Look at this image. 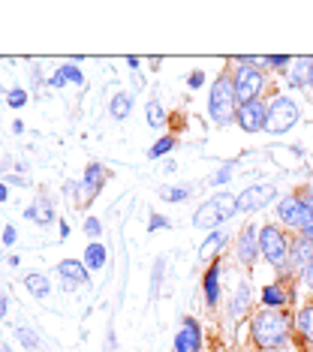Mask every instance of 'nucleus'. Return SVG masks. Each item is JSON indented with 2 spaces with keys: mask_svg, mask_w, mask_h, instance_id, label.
I'll list each match as a JSON object with an SVG mask.
<instances>
[{
  "mask_svg": "<svg viewBox=\"0 0 313 352\" xmlns=\"http://www.w3.org/2000/svg\"><path fill=\"white\" fill-rule=\"evenodd\" d=\"M85 232H87L91 238H100V232H102L100 220H96V217H87V220H85Z\"/></svg>",
  "mask_w": 313,
  "mask_h": 352,
  "instance_id": "obj_31",
  "label": "nucleus"
},
{
  "mask_svg": "<svg viewBox=\"0 0 313 352\" xmlns=\"http://www.w3.org/2000/svg\"><path fill=\"white\" fill-rule=\"evenodd\" d=\"M61 73L63 78H69V82H76V85H85V76H82V69H76L72 63H67V67H61Z\"/></svg>",
  "mask_w": 313,
  "mask_h": 352,
  "instance_id": "obj_28",
  "label": "nucleus"
},
{
  "mask_svg": "<svg viewBox=\"0 0 313 352\" xmlns=\"http://www.w3.org/2000/svg\"><path fill=\"white\" fill-rule=\"evenodd\" d=\"M24 102H28V97H24V91H12V94H10V106H12V109L24 106Z\"/></svg>",
  "mask_w": 313,
  "mask_h": 352,
  "instance_id": "obj_33",
  "label": "nucleus"
},
{
  "mask_svg": "<svg viewBox=\"0 0 313 352\" xmlns=\"http://www.w3.org/2000/svg\"><path fill=\"white\" fill-rule=\"evenodd\" d=\"M15 238H19L15 226H6V229H3V244H10V247H12V244H15Z\"/></svg>",
  "mask_w": 313,
  "mask_h": 352,
  "instance_id": "obj_36",
  "label": "nucleus"
},
{
  "mask_svg": "<svg viewBox=\"0 0 313 352\" xmlns=\"http://www.w3.org/2000/svg\"><path fill=\"white\" fill-rule=\"evenodd\" d=\"M304 190H307V193H299V196H301L307 205H313V190H310V187H304Z\"/></svg>",
  "mask_w": 313,
  "mask_h": 352,
  "instance_id": "obj_39",
  "label": "nucleus"
},
{
  "mask_svg": "<svg viewBox=\"0 0 313 352\" xmlns=\"http://www.w3.org/2000/svg\"><path fill=\"white\" fill-rule=\"evenodd\" d=\"M277 214H280V223L289 229H310L313 226V205H307L299 193H292V196H283L277 202Z\"/></svg>",
  "mask_w": 313,
  "mask_h": 352,
  "instance_id": "obj_6",
  "label": "nucleus"
},
{
  "mask_svg": "<svg viewBox=\"0 0 313 352\" xmlns=\"http://www.w3.org/2000/svg\"><path fill=\"white\" fill-rule=\"evenodd\" d=\"M292 301V289L286 283H271L262 289V304L265 307H283V304Z\"/></svg>",
  "mask_w": 313,
  "mask_h": 352,
  "instance_id": "obj_16",
  "label": "nucleus"
},
{
  "mask_svg": "<svg viewBox=\"0 0 313 352\" xmlns=\"http://www.w3.org/2000/svg\"><path fill=\"white\" fill-rule=\"evenodd\" d=\"M166 226H169V220H166V217H157V214H154V217H151V223H148L151 232H154V229H166Z\"/></svg>",
  "mask_w": 313,
  "mask_h": 352,
  "instance_id": "obj_37",
  "label": "nucleus"
},
{
  "mask_svg": "<svg viewBox=\"0 0 313 352\" xmlns=\"http://www.w3.org/2000/svg\"><path fill=\"white\" fill-rule=\"evenodd\" d=\"M15 338H19V340H21V343H24V346H28V349H36V346H39V340H36L34 334L28 331V328H19V331H15Z\"/></svg>",
  "mask_w": 313,
  "mask_h": 352,
  "instance_id": "obj_29",
  "label": "nucleus"
},
{
  "mask_svg": "<svg viewBox=\"0 0 313 352\" xmlns=\"http://www.w3.org/2000/svg\"><path fill=\"white\" fill-rule=\"evenodd\" d=\"M226 238H229V235H223V232H211V235H208V241L199 247V256H202V259H208V256H211L214 250H220V247L226 244Z\"/></svg>",
  "mask_w": 313,
  "mask_h": 352,
  "instance_id": "obj_23",
  "label": "nucleus"
},
{
  "mask_svg": "<svg viewBox=\"0 0 313 352\" xmlns=\"http://www.w3.org/2000/svg\"><path fill=\"white\" fill-rule=\"evenodd\" d=\"M232 85H235L238 106H247V102L259 100L265 76H262V69H256V63L250 58H241L238 67H235V73H232Z\"/></svg>",
  "mask_w": 313,
  "mask_h": 352,
  "instance_id": "obj_3",
  "label": "nucleus"
},
{
  "mask_svg": "<svg viewBox=\"0 0 313 352\" xmlns=\"http://www.w3.org/2000/svg\"><path fill=\"white\" fill-rule=\"evenodd\" d=\"M163 262L166 259H157V265H154V277H151V286H154V289H151V295H157V289H160V280H163Z\"/></svg>",
  "mask_w": 313,
  "mask_h": 352,
  "instance_id": "obj_30",
  "label": "nucleus"
},
{
  "mask_svg": "<svg viewBox=\"0 0 313 352\" xmlns=\"http://www.w3.org/2000/svg\"><path fill=\"white\" fill-rule=\"evenodd\" d=\"M3 316H6V295L0 292V319H3Z\"/></svg>",
  "mask_w": 313,
  "mask_h": 352,
  "instance_id": "obj_40",
  "label": "nucleus"
},
{
  "mask_svg": "<svg viewBox=\"0 0 313 352\" xmlns=\"http://www.w3.org/2000/svg\"><path fill=\"white\" fill-rule=\"evenodd\" d=\"M265 63H268V67H289V63H292V60H289V58H283V54H280V58H265Z\"/></svg>",
  "mask_w": 313,
  "mask_h": 352,
  "instance_id": "obj_35",
  "label": "nucleus"
},
{
  "mask_svg": "<svg viewBox=\"0 0 313 352\" xmlns=\"http://www.w3.org/2000/svg\"><path fill=\"white\" fill-rule=\"evenodd\" d=\"M301 277H304V283H307V286H310V289H313V262H310V265H307V268H304V271H301Z\"/></svg>",
  "mask_w": 313,
  "mask_h": 352,
  "instance_id": "obj_38",
  "label": "nucleus"
},
{
  "mask_svg": "<svg viewBox=\"0 0 313 352\" xmlns=\"http://www.w3.org/2000/svg\"><path fill=\"white\" fill-rule=\"evenodd\" d=\"M295 331H299V340L304 346L313 349V298L301 304V310L295 314Z\"/></svg>",
  "mask_w": 313,
  "mask_h": 352,
  "instance_id": "obj_14",
  "label": "nucleus"
},
{
  "mask_svg": "<svg viewBox=\"0 0 313 352\" xmlns=\"http://www.w3.org/2000/svg\"><path fill=\"white\" fill-rule=\"evenodd\" d=\"M63 82H67V78H63V73H61V69H58V73H54V76H52V85H63Z\"/></svg>",
  "mask_w": 313,
  "mask_h": 352,
  "instance_id": "obj_41",
  "label": "nucleus"
},
{
  "mask_svg": "<svg viewBox=\"0 0 313 352\" xmlns=\"http://www.w3.org/2000/svg\"><path fill=\"white\" fill-rule=\"evenodd\" d=\"M265 118H268V109H265V102L262 100H253V102H247V106H238L235 121H238V126L244 133H259V130H265Z\"/></svg>",
  "mask_w": 313,
  "mask_h": 352,
  "instance_id": "obj_10",
  "label": "nucleus"
},
{
  "mask_svg": "<svg viewBox=\"0 0 313 352\" xmlns=\"http://www.w3.org/2000/svg\"><path fill=\"white\" fill-rule=\"evenodd\" d=\"M3 199H6V187H3V184H0V202H3Z\"/></svg>",
  "mask_w": 313,
  "mask_h": 352,
  "instance_id": "obj_43",
  "label": "nucleus"
},
{
  "mask_svg": "<svg viewBox=\"0 0 313 352\" xmlns=\"http://www.w3.org/2000/svg\"><path fill=\"white\" fill-rule=\"evenodd\" d=\"M310 262H313V241L299 235L292 244H289V265H292L295 271H304Z\"/></svg>",
  "mask_w": 313,
  "mask_h": 352,
  "instance_id": "obj_13",
  "label": "nucleus"
},
{
  "mask_svg": "<svg viewBox=\"0 0 313 352\" xmlns=\"http://www.w3.org/2000/svg\"><path fill=\"white\" fill-rule=\"evenodd\" d=\"M301 111L299 106H295V100L289 97H277L274 102L268 106V118H265V130H268L271 135H280L286 130H292L295 124H299Z\"/></svg>",
  "mask_w": 313,
  "mask_h": 352,
  "instance_id": "obj_7",
  "label": "nucleus"
},
{
  "mask_svg": "<svg viewBox=\"0 0 313 352\" xmlns=\"http://www.w3.org/2000/svg\"><path fill=\"white\" fill-rule=\"evenodd\" d=\"M58 274L67 277V289H76V286H91V274H87V268L82 262L76 259H63L58 265Z\"/></svg>",
  "mask_w": 313,
  "mask_h": 352,
  "instance_id": "obj_12",
  "label": "nucleus"
},
{
  "mask_svg": "<svg viewBox=\"0 0 313 352\" xmlns=\"http://www.w3.org/2000/svg\"><path fill=\"white\" fill-rule=\"evenodd\" d=\"M202 289H205V301L214 307V304L220 301V259H214L211 265H208L205 277H202Z\"/></svg>",
  "mask_w": 313,
  "mask_h": 352,
  "instance_id": "obj_15",
  "label": "nucleus"
},
{
  "mask_svg": "<svg viewBox=\"0 0 313 352\" xmlns=\"http://www.w3.org/2000/svg\"><path fill=\"white\" fill-rule=\"evenodd\" d=\"M310 63L313 58H299V60H292L289 63V85L292 87H301V85H307V78H310Z\"/></svg>",
  "mask_w": 313,
  "mask_h": 352,
  "instance_id": "obj_18",
  "label": "nucleus"
},
{
  "mask_svg": "<svg viewBox=\"0 0 313 352\" xmlns=\"http://www.w3.org/2000/svg\"><path fill=\"white\" fill-rule=\"evenodd\" d=\"M235 253H238V262H241V265H244V268H253L256 256H259V229H256L253 223H247V226L238 232Z\"/></svg>",
  "mask_w": 313,
  "mask_h": 352,
  "instance_id": "obj_9",
  "label": "nucleus"
},
{
  "mask_svg": "<svg viewBox=\"0 0 313 352\" xmlns=\"http://www.w3.org/2000/svg\"><path fill=\"white\" fill-rule=\"evenodd\" d=\"M202 349V331H199V322L193 316H187L181 322V331L175 338V352H199Z\"/></svg>",
  "mask_w": 313,
  "mask_h": 352,
  "instance_id": "obj_11",
  "label": "nucleus"
},
{
  "mask_svg": "<svg viewBox=\"0 0 313 352\" xmlns=\"http://www.w3.org/2000/svg\"><path fill=\"white\" fill-rule=\"evenodd\" d=\"M289 238L283 229L277 226H262L259 229V253L265 256V262L274 268H286L289 265Z\"/></svg>",
  "mask_w": 313,
  "mask_h": 352,
  "instance_id": "obj_5",
  "label": "nucleus"
},
{
  "mask_svg": "<svg viewBox=\"0 0 313 352\" xmlns=\"http://www.w3.org/2000/svg\"><path fill=\"white\" fill-rule=\"evenodd\" d=\"M106 184V169L102 166H87V172H85V190H91V196L96 193V190Z\"/></svg>",
  "mask_w": 313,
  "mask_h": 352,
  "instance_id": "obj_20",
  "label": "nucleus"
},
{
  "mask_svg": "<svg viewBox=\"0 0 313 352\" xmlns=\"http://www.w3.org/2000/svg\"><path fill=\"white\" fill-rule=\"evenodd\" d=\"M202 82H205V73H202V69L190 73V78H187V85H190V87H202Z\"/></svg>",
  "mask_w": 313,
  "mask_h": 352,
  "instance_id": "obj_34",
  "label": "nucleus"
},
{
  "mask_svg": "<svg viewBox=\"0 0 313 352\" xmlns=\"http://www.w3.org/2000/svg\"><path fill=\"white\" fill-rule=\"evenodd\" d=\"M148 124H151V126H163V124H166V111H163V106H160V102H154V100L148 102Z\"/></svg>",
  "mask_w": 313,
  "mask_h": 352,
  "instance_id": "obj_25",
  "label": "nucleus"
},
{
  "mask_svg": "<svg viewBox=\"0 0 313 352\" xmlns=\"http://www.w3.org/2000/svg\"><path fill=\"white\" fill-rule=\"evenodd\" d=\"M208 111L220 126L235 121L238 115V100H235V85H232L229 73H220L211 85V97H208Z\"/></svg>",
  "mask_w": 313,
  "mask_h": 352,
  "instance_id": "obj_2",
  "label": "nucleus"
},
{
  "mask_svg": "<svg viewBox=\"0 0 313 352\" xmlns=\"http://www.w3.org/2000/svg\"><path fill=\"white\" fill-rule=\"evenodd\" d=\"M250 304H253V292H250V283H241L238 289H235V298H232V304H229V310H232V322H238L241 316L250 310Z\"/></svg>",
  "mask_w": 313,
  "mask_h": 352,
  "instance_id": "obj_17",
  "label": "nucleus"
},
{
  "mask_svg": "<svg viewBox=\"0 0 313 352\" xmlns=\"http://www.w3.org/2000/svg\"><path fill=\"white\" fill-rule=\"evenodd\" d=\"M106 259H109L106 247H102V244H96V241H94V244L85 250V262H87V268H102V265H106Z\"/></svg>",
  "mask_w": 313,
  "mask_h": 352,
  "instance_id": "obj_21",
  "label": "nucleus"
},
{
  "mask_svg": "<svg viewBox=\"0 0 313 352\" xmlns=\"http://www.w3.org/2000/svg\"><path fill=\"white\" fill-rule=\"evenodd\" d=\"M109 111H111V118H115V121H124V118H130L133 97H130V94H115L111 102H109Z\"/></svg>",
  "mask_w": 313,
  "mask_h": 352,
  "instance_id": "obj_19",
  "label": "nucleus"
},
{
  "mask_svg": "<svg viewBox=\"0 0 313 352\" xmlns=\"http://www.w3.org/2000/svg\"><path fill=\"white\" fill-rule=\"evenodd\" d=\"M24 286H28L30 295H36V298H45V295L52 292V286H48V280L43 274H28L24 277Z\"/></svg>",
  "mask_w": 313,
  "mask_h": 352,
  "instance_id": "obj_22",
  "label": "nucleus"
},
{
  "mask_svg": "<svg viewBox=\"0 0 313 352\" xmlns=\"http://www.w3.org/2000/svg\"><path fill=\"white\" fill-rule=\"evenodd\" d=\"M172 148H175V139H172V135H163V139H160V142H157V145H154V148H151V151H148V157H151V160H157V157H163V154H169V151H172Z\"/></svg>",
  "mask_w": 313,
  "mask_h": 352,
  "instance_id": "obj_26",
  "label": "nucleus"
},
{
  "mask_svg": "<svg viewBox=\"0 0 313 352\" xmlns=\"http://www.w3.org/2000/svg\"><path fill=\"white\" fill-rule=\"evenodd\" d=\"M301 235H304V238H307V241H313V226H310V229H304V232H301Z\"/></svg>",
  "mask_w": 313,
  "mask_h": 352,
  "instance_id": "obj_42",
  "label": "nucleus"
},
{
  "mask_svg": "<svg viewBox=\"0 0 313 352\" xmlns=\"http://www.w3.org/2000/svg\"><path fill=\"white\" fill-rule=\"evenodd\" d=\"M277 196V187H271V184H253V187H247L244 193L235 199L238 205V214H250V211H259L271 202V199Z\"/></svg>",
  "mask_w": 313,
  "mask_h": 352,
  "instance_id": "obj_8",
  "label": "nucleus"
},
{
  "mask_svg": "<svg viewBox=\"0 0 313 352\" xmlns=\"http://www.w3.org/2000/svg\"><path fill=\"white\" fill-rule=\"evenodd\" d=\"M193 190L190 187H163L160 190V199L163 202H184V199H190Z\"/></svg>",
  "mask_w": 313,
  "mask_h": 352,
  "instance_id": "obj_24",
  "label": "nucleus"
},
{
  "mask_svg": "<svg viewBox=\"0 0 313 352\" xmlns=\"http://www.w3.org/2000/svg\"><path fill=\"white\" fill-rule=\"evenodd\" d=\"M232 214H238L235 196L217 193L214 199H208L205 205H199V211L193 214V226H196V229H217L223 220H229Z\"/></svg>",
  "mask_w": 313,
  "mask_h": 352,
  "instance_id": "obj_4",
  "label": "nucleus"
},
{
  "mask_svg": "<svg viewBox=\"0 0 313 352\" xmlns=\"http://www.w3.org/2000/svg\"><path fill=\"white\" fill-rule=\"evenodd\" d=\"M289 340V316L283 307L259 310L250 322V343L262 352H277Z\"/></svg>",
  "mask_w": 313,
  "mask_h": 352,
  "instance_id": "obj_1",
  "label": "nucleus"
},
{
  "mask_svg": "<svg viewBox=\"0 0 313 352\" xmlns=\"http://www.w3.org/2000/svg\"><path fill=\"white\" fill-rule=\"evenodd\" d=\"M307 85L313 87V63H310V78H307Z\"/></svg>",
  "mask_w": 313,
  "mask_h": 352,
  "instance_id": "obj_44",
  "label": "nucleus"
},
{
  "mask_svg": "<svg viewBox=\"0 0 313 352\" xmlns=\"http://www.w3.org/2000/svg\"><path fill=\"white\" fill-rule=\"evenodd\" d=\"M229 178H232V169H229V166H223V169H220V172H217L214 178H211V184H214V187H220V184H226Z\"/></svg>",
  "mask_w": 313,
  "mask_h": 352,
  "instance_id": "obj_32",
  "label": "nucleus"
},
{
  "mask_svg": "<svg viewBox=\"0 0 313 352\" xmlns=\"http://www.w3.org/2000/svg\"><path fill=\"white\" fill-rule=\"evenodd\" d=\"M36 220L39 223H52V205H48L45 196L39 199V205H36Z\"/></svg>",
  "mask_w": 313,
  "mask_h": 352,
  "instance_id": "obj_27",
  "label": "nucleus"
}]
</instances>
